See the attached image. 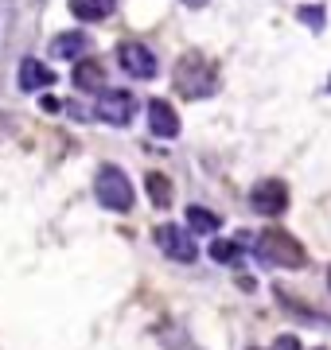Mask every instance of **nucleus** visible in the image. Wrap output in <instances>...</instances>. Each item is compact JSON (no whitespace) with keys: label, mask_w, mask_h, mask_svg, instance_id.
<instances>
[{"label":"nucleus","mask_w":331,"mask_h":350,"mask_svg":"<svg viewBox=\"0 0 331 350\" xmlns=\"http://www.w3.org/2000/svg\"><path fill=\"white\" fill-rule=\"evenodd\" d=\"M250 206H254L257 214H265V218H277V214L289 211V187H284L280 179H261V183H254V191H250Z\"/></svg>","instance_id":"39448f33"},{"label":"nucleus","mask_w":331,"mask_h":350,"mask_svg":"<svg viewBox=\"0 0 331 350\" xmlns=\"http://www.w3.org/2000/svg\"><path fill=\"white\" fill-rule=\"evenodd\" d=\"M296 16H300V20L312 27V31H319V27H323V8H319V4H304Z\"/></svg>","instance_id":"dca6fc26"},{"label":"nucleus","mask_w":331,"mask_h":350,"mask_svg":"<svg viewBox=\"0 0 331 350\" xmlns=\"http://www.w3.org/2000/svg\"><path fill=\"white\" fill-rule=\"evenodd\" d=\"M117 63L133 78H156V55L144 43H121L117 47Z\"/></svg>","instance_id":"0eeeda50"},{"label":"nucleus","mask_w":331,"mask_h":350,"mask_svg":"<svg viewBox=\"0 0 331 350\" xmlns=\"http://www.w3.org/2000/svg\"><path fill=\"white\" fill-rule=\"evenodd\" d=\"M98 121L105 125H129L133 113H137V98L125 94V90H102V101H98Z\"/></svg>","instance_id":"423d86ee"},{"label":"nucleus","mask_w":331,"mask_h":350,"mask_svg":"<svg viewBox=\"0 0 331 350\" xmlns=\"http://www.w3.org/2000/svg\"><path fill=\"white\" fill-rule=\"evenodd\" d=\"M257 257L269 261V265H280V269H304L308 265L304 245H300L289 230H280V226H269L265 234L257 238Z\"/></svg>","instance_id":"f03ea898"},{"label":"nucleus","mask_w":331,"mask_h":350,"mask_svg":"<svg viewBox=\"0 0 331 350\" xmlns=\"http://www.w3.org/2000/svg\"><path fill=\"white\" fill-rule=\"evenodd\" d=\"M114 8H117V0H70V12H75L78 20H90V24L105 20Z\"/></svg>","instance_id":"f8f14e48"},{"label":"nucleus","mask_w":331,"mask_h":350,"mask_svg":"<svg viewBox=\"0 0 331 350\" xmlns=\"http://www.w3.org/2000/svg\"><path fill=\"white\" fill-rule=\"evenodd\" d=\"M39 109H43V113H59V109H63V101L51 98V94H43V98H39Z\"/></svg>","instance_id":"a211bd4d"},{"label":"nucleus","mask_w":331,"mask_h":350,"mask_svg":"<svg viewBox=\"0 0 331 350\" xmlns=\"http://www.w3.org/2000/svg\"><path fill=\"white\" fill-rule=\"evenodd\" d=\"M183 4H187V8H203L207 0H183Z\"/></svg>","instance_id":"6ab92c4d"},{"label":"nucleus","mask_w":331,"mask_h":350,"mask_svg":"<svg viewBox=\"0 0 331 350\" xmlns=\"http://www.w3.org/2000/svg\"><path fill=\"white\" fill-rule=\"evenodd\" d=\"M187 226H191L195 234H218V226H222V218H218L215 211L191 206V211H187Z\"/></svg>","instance_id":"4468645a"},{"label":"nucleus","mask_w":331,"mask_h":350,"mask_svg":"<svg viewBox=\"0 0 331 350\" xmlns=\"http://www.w3.org/2000/svg\"><path fill=\"white\" fill-rule=\"evenodd\" d=\"M90 51V39L82 31H63V36L51 39V55L55 59H78V55H86Z\"/></svg>","instance_id":"9b49d317"},{"label":"nucleus","mask_w":331,"mask_h":350,"mask_svg":"<svg viewBox=\"0 0 331 350\" xmlns=\"http://www.w3.org/2000/svg\"><path fill=\"white\" fill-rule=\"evenodd\" d=\"M148 125H153L156 137H164V140L179 137V117H176V109H172L164 98H153V101H148Z\"/></svg>","instance_id":"6e6552de"},{"label":"nucleus","mask_w":331,"mask_h":350,"mask_svg":"<svg viewBox=\"0 0 331 350\" xmlns=\"http://www.w3.org/2000/svg\"><path fill=\"white\" fill-rule=\"evenodd\" d=\"M172 86H176L179 98L199 101V98H207V94H215L218 90V70H215V63L207 59L203 51H187V55H179L176 75H172Z\"/></svg>","instance_id":"f257e3e1"},{"label":"nucleus","mask_w":331,"mask_h":350,"mask_svg":"<svg viewBox=\"0 0 331 350\" xmlns=\"http://www.w3.org/2000/svg\"><path fill=\"white\" fill-rule=\"evenodd\" d=\"M75 86L86 90V94H98V90H105V66L94 63V59H82V63L75 66Z\"/></svg>","instance_id":"9d476101"},{"label":"nucleus","mask_w":331,"mask_h":350,"mask_svg":"<svg viewBox=\"0 0 331 350\" xmlns=\"http://www.w3.org/2000/svg\"><path fill=\"white\" fill-rule=\"evenodd\" d=\"M328 284H331V269H328Z\"/></svg>","instance_id":"aec40b11"},{"label":"nucleus","mask_w":331,"mask_h":350,"mask_svg":"<svg viewBox=\"0 0 331 350\" xmlns=\"http://www.w3.org/2000/svg\"><path fill=\"white\" fill-rule=\"evenodd\" d=\"M144 191L153 195V202L164 211V206H172V183H168V175L153 172V175H144Z\"/></svg>","instance_id":"ddd939ff"},{"label":"nucleus","mask_w":331,"mask_h":350,"mask_svg":"<svg viewBox=\"0 0 331 350\" xmlns=\"http://www.w3.org/2000/svg\"><path fill=\"white\" fill-rule=\"evenodd\" d=\"M94 195H98V202H102L105 211H117V214L133 211V183H129V175L121 172V167H114V163L98 172Z\"/></svg>","instance_id":"7ed1b4c3"},{"label":"nucleus","mask_w":331,"mask_h":350,"mask_svg":"<svg viewBox=\"0 0 331 350\" xmlns=\"http://www.w3.org/2000/svg\"><path fill=\"white\" fill-rule=\"evenodd\" d=\"M156 245H160L172 261H179V265H191L195 257H199V245L191 241V234H187L183 226H172V222L156 226Z\"/></svg>","instance_id":"20e7f679"},{"label":"nucleus","mask_w":331,"mask_h":350,"mask_svg":"<svg viewBox=\"0 0 331 350\" xmlns=\"http://www.w3.org/2000/svg\"><path fill=\"white\" fill-rule=\"evenodd\" d=\"M273 350H304V347H300V338L296 335H280L277 342H273Z\"/></svg>","instance_id":"f3484780"},{"label":"nucleus","mask_w":331,"mask_h":350,"mask_svg":"<svg viewBox=\"0 0 331 350\" xmlns=\"http://www.w3.org/2000/svg\"><path fill=\"white\" fill-rule=\"evenodd\" d=\"M55 82V70L51 66H43L39 59H24L20 63V90H43Z\"/></svg>","instance_id":"1a4fd4ad"},{"label":"nucleus","mask_w":331,"mask_h":350,"mask_svg":"<svg viewBox=\"0 0 331 350\" xmlns=\"http://www.w3.org/2000/svg\"><path fill=\"white\" fill-rule=\"evenodd\" d=\"M211 257H215L218 265H234L242 253H238V241H215V245H211Z\"/></svg>","instance_id":"2eb2a0df"}]
</instances>
